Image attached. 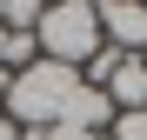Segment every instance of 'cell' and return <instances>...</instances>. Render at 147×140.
Segmentation results:
<instances>
[{"mask_svg":"<svg viewBox=\"0 0 147 140\" xmlns=\"http://www.w3.org/2000/svg\"><path fill=\"white\" fill-rule=\"evenodd\" d=\"M107 140H147V107H134V113H114Z\"/></svg>","mask_w":147,"mask_h":140,"instance_id":"ba28073f","label":"cell"},{"mask_svg":"<svg viewBox=\"0 0 147 140\" xmlns=\"http://www.w3.org/2000/svg\"><path fill=\"white\" fill-rule=\"evenodd\" d=\"M40 60V40L34 33H7V74H20V67H34Z\"/></svg>","mask_w":147,"mask_h":140,"instance_id":"52a82bcc","label":"cell"},{"mask_svg":"<svg viewBox=\"0 0 147 140\" xmlns=\"http://www.w3.org/2000/svg\"><path fill=\"white\" fill-rule=\"evenodd\" d=\"M107 100H114V113H134V107H147V60L140 54H127L114 67V80H107Z\"/></svg>","mask_w":147,"mask_h":140,"instance_id":"277c9868","label":"cell"},{"mask_svg":"<svg viewBox=\"0 0 147 140\" xmlns=\"http://www.w3.org/2000/svg\"><path fill=\"white\" fill-rule=\"evenodd\" d=\"M34 40H40V60H60V67H80L100 54V7H87V0H54V7L40 13V27H34Z\"/></svg>","mask_w":147,"mask_h":140,"instance_id":"7a4b0ae2","label":"cell"},{"mask_svg":"<svg viewBox=\"0 0 147 140\" xmlns=\"http://www.w3.org/2000/svg\"><path fill=\"white\" fill-rule=\"evenodd\" d=\"M60 120H74V127H87V133H100V140H107V127H114V100H107L100 87H80V93L67 100Z\"/></svg>","mask_w":147,"mask_h":140,"instance_id":"5b68a950","label":"cell"},{"mask_svg":"<svg viewBox=\"0 0 147 140\" xmlns=\"http://www.w3.org/2000/svg\"><path fill=\"white\" fill-rule=\"evenodd\" d=\"M74 93H80V74H74V67H60V60H34V67H20V74H13L0 113L20 120V127H54L60 113H67Z\"/></svg>","mask_w":147,"mask_h":140,"instance_id":"6da1fadb","label":"cell"},{"mask_svg":"<svg viewBox=\"0 0 147 140\" xmlns=\"http://www.w3.org/2000/svg\"><path fill=\"white\" fill-rule=\"evenodd\" d=\"M140 60H147V54H140Z\"/></svg>","mask_w":147,"mask_h":140,"instance_id":"7c38bea8","label":"cell"},{"mask_svg":"<svg viewBox=\"0 0 147 140\" xmlns=\"http://www.w3.org/2000/svg\"><path fill=\"white\" fill-rule=\"evenodd\" d=\"M120 60H127L120 47H100V54L80 67V87H100V93H107V80H114V67H120Z\"/></svg>","mask_w":147,"mask_h":140,"instance_id":"8992f818","label":"cell"},{"mask_svg":"<svg viewBox=\"0 0 147 140\" xmlns=\"http://www.w3.org/2000/svg\"><path fill=\"white\" fill-rule=\"evenodd\" d=\"M0 140H27V127H20V120H7V113H0Z\"/></svg>","mask_w":147,"mask_h":140,"instance_id":"9c48e42d","label":"cell"},{"mask_svg":"<svg viewBox=\"0 0 147 140\" xmlns=\"http://www.w3.org/2000/svg\"><path fill=\"white\" fill-rule=\"evenodd\" d=\"M100 40L120 54H147V0H107L100 7Z\"/></svg>","mask_w":147,"mask_h":140,"instance_id":"3957f363","label":"cell"},{"mask_svg":"<svg viewBox=\"0 0 147 140\" xmlns=\"http://www.w3.org/2000/svg\"><path fill=\"white\" fill-rule=\"evenodd\" d=\"M0 13H7V0H0Z\"/></svg>","mask_w":147,"mask_h":140,"instance_id":"30bf717a","label":"cell"},{"mask_svg":"<svg viewBox=\"0 0 147 140\" xmlns=\"http://www.w3.org/2000/svg\"><path fill=\"white\" fill-rule=\"evenodd\" d=\"M47 7H54V0H47Z\"/></svg>","mask_w":147,"mask_h":140,"instance_id":"8fae6325","label":"cell"}]
</instances>
